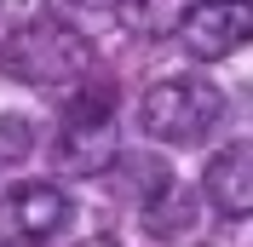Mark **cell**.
Returning a JSON list of instances; mask_svg holds the SVG:
<instances>
[{
  "label": "cell",
  "mask_w": 253,
  "mask_h": 247,
  "mask_svg": "<svg viewBox=\"0 0 253 247\" xmlns=\"http://www.w3.org/2000/svg\"><path fill=\"white\" fill-rule=\"evenodd\" d=\"M0 69L12 81H23V86H46V92L52 86H75L92 69V41L81 29H69L63 17L41 12V17H29V23H17L6 35Z\"/></svg>",
  "instance_id": "6da1fadb"
},
{
  "label": "cell",
  "mask_w": 253,
  "mask_h": 247,
  "mask_svg": "<svg viewBox=\"0 0 253 247\" xmlns=\"http://www.w3.org/2000/svg\"><path fill=\"white\" fill-rule=\"evenodd\" d=\"M138 121L156 144H173V150H190V144H207L213 126L224 121V92L213 81L178 75V81H156L138 104Z\"/></svg>",
  "instance_id": "7a4b0ae2"
},
{
  "label": "cell",
  "mask_w": 253,
  "mask_h": 247,
  "mask_svg": "<svg viewBox=\"0 0 253 247\" xmlns=\"http://www.w3.org/2000/svg\"><path fill=\"white\" fill-rule=\"evenodd\" d=\"M253 41V0H196L178 12V46L190 58H230Z\"/></svg>",
  "instance_id": "3957f363"
},
{
  "label": "cell",
  "mask_w": 253,
  "mask_h": 247,
  "mask_svg": "<svg viewBox=\"0 0 253 247\" xmlns=\"http://www.w3.org/2000/svg\"><path fill=\"white\" fill-rule=\"evenodd\" d=\"M63 167L69 172H104L115 167V109H110V92H92L81 98L63 121Z\"/></svg>",
  "instance_id": "277c9868"
},
{
  "label": "cell",
  "mask_w": 253,
  "mask_h": 247,
  "mask_svg": "<svg viewBox=\"0 0 253 247\" xmlns=\"http://www.w3.org/2000/svg\"><path fill=\"white\" fill-rule=\"evenodd\" d=\"M202 190L213 201L219 218H248L253 213V138H236L224 144L202 172Z\"/></svg>",
  "instance_id": "5b68a950"
},
{
  "label": "cell",
  "mask_w": 253,
  "mask_h": 247,
  "mask_svg": "<svg viewBox=\"0 0 253 247\" xmlns=\"http://www.w3.org/2000/svg\"><path fill=\"white\" fill-rule=\"evenodd\" d=\"M6 213H12L17 236L23 242H46L52 230H63V218H69V196H63L58 184H17L12 201H6Z\"/></svg>",
  "instance_id": "8992f818"
},
{
  "label": "cell",
  "mask_w": 253,
  "mask_h": 247,
  "mask_svg": "<svg viewBox=\"0 0 253 247\" xmlns=\"http://www.w3.org/2000/svg\"><path fill=\"white\" fill-rule=\"evenodd\" d=\"M29 150H35V126L23 115H0V167L29 161Z\"/></svg>",
  "instance_id": "52a82bcc"
},
{
  "label": "cell",
  "mask_w": 253,
  "mask_h": 247,
  "mask_svg": "<svg viewBox=\"0 0 253 247\" xmlns=\"http://www.w3.org/2000/svg\"><path fill=\"white\" fill-rule=\"evenodd\" d=\"M81 6H110V12H121L126 0H81Z\"/></svg>",
  "instance_id": "ba28073f"
},
{
  "label": "cell",
  "mask_w": 253,
  "mask_h": 247,
  "mask_svg": "<svg viewBox=\"0 0 253 247\" xmlns=\"http://www.w3.org/2000/svg\"><path fill=\"white\" fill-rule=\"evenodd\" d=\"M81 247H115V242H110V236H86Z\"/></svg>",
  "instance_id": "9c48e42d"
},
{
  "label": "cell",
  "mask_w": 253,
  "mask_h": 247,
  "mask_svg": "<svg viewBox=\"0 0 253 247\" xmlns=\"http://www.w3.org/2000/svg\"><path fill=\"white\" fill-rule=\"evenodd\" d=\"M0 247H35V242H0Z\"/></svg>",
  "instance_id": "30bf717a"
}]
</instances>
